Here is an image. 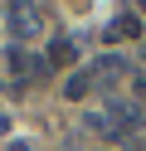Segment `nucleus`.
I'll use <instances>...</instances> for the list:
<instances>
[{"label":"nucleus","instance_id":"1","mask_svg":"<svg viewBox=\"0 0 146 151\" xmlns=\"http://www.w3.org/2000/svg\"><path fill=\"white\" fill-rule=\"evenodd\" d=\"M10 29H15V39H34V34H44V15H39L34 0H10Z\"/></svg>","mask_w":146,"mask_h":151},{"label":"nucleus","instance_id":"2","mask_svg":"<svg viewBox=\"0 0 146 151\" xmlns=\"http://www.w3.org/2000/svg\"><path fill=\"white\" fill-rule=\"evenodd\" d=\"M122 73H127V63L117 59V54H107V59H97V63H93V73H88V78H93V88H112Z\"/></svg>","mask_w":146,"mask_h":151},{"label":"nucleus","instance_id":"3","mask_svg":"<svg viewBox=\"0 0 146 151\" xmlns=\"http://www.w3.org/2000/svg\"><path fill=\"white\" fill-rule=\"evenodd\" d=\"M34 68H39V59H34V54L10 49V73H19V78H24V73H34Z\"/></svg>","mask_w":146,"mask_h":151},{"label":"nucleus","instance_id":"4","mask_svg":"<svg viewBox=\"0 0 146 151\" xmlns=\"http://www.w3.org/2000/svg\"><path fill=\"white\" fill-rule=\"evenodd\" d=\"M73 44H68V39H54V44H49V63H54V68H63V63H73Z\"/></svg>","mask_w":146,"mask_h":151},{"label":"nucleus","instance_id":"5","mask_svg":"<svg viewBox=\"0 0 146 151\" xmlns=\"http://www.w3.org/2000/svg\"><path fill=\"white\" fill-rule=\"evenodd\" d=\"M122 34H136V20H132V15H117V20L107 24V39H122Z\"/></svg>","mask_w":146,"mask_h":151},{"label":"nucleus","instance_id":"6","mask_svg":"<svg viewBox=\"0 0 146 151\" xmlns=\"http://www.w3.org/2000/svg\"><path fill=\"white\" fill-rule=\"evenodd\" d=\"M88 88H93V78H88V73H78V78H68V98H83Z\"/></svg>","mask_w":146,"mask_h":151},{"label":"nucleus","instance_id":"7","mask_svg":"<svg viewBox=\"0 0 146 151\" xmlns=\"http://www.w3.org/2000/svg\"><path fill=\"white\" fill-rule=\"evenodd\" d=\"M10 151H29V146H24V141H15V146H10Z\"/></svg>","mask_w":146,"mask_h":151}]
</instances>
